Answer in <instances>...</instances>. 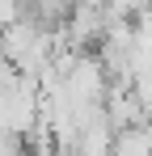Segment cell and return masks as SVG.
<instances>
[{
    "label": "cell",
    "instance_id": "obj_1",
    "mask_svg": "<svg viewBox=\"0 0 152 156\" xmlns=\"http://www.w3.org/2000/svg\"><path fill=\"white\" fill-rule=\"evenodd\" d=\"M110 148L114 152H127V156H148L152 152V118H135L127 127H114Z\"/></svg>",
    "mask_w": 152,
    "mask_h": 156
},
{
    "label": "cell",
    "instance_id": "obj_2",
    "mask_svg": "<svg viewBox=\"0 0 152 156\" xmlns=\"http://www.w3.org/2000/svg\"><path fill=\"white\" fill-rule=\"evenodd\" d=\"M17 13H21V0H0V26H9Z\"/></svg>",
    "mask_w": 152,
    "mask_h": 156
}]
</instances>
